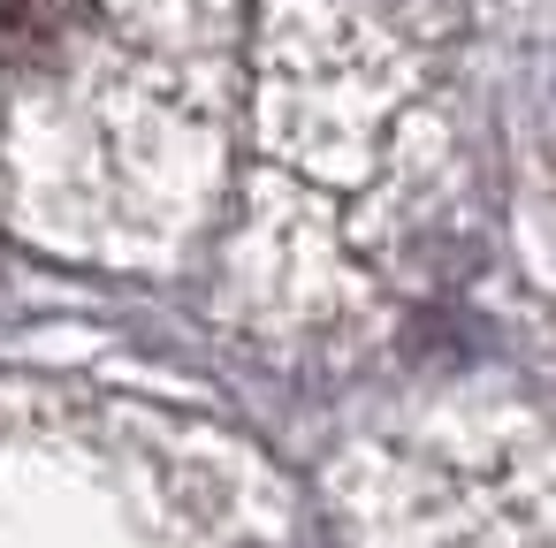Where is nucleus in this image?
<instances>
[{
	"mask_svg": "<svg viewBox=\"0 0 556 548\" xmlns=\"http://www.w3.org/2000/svg\"><path fill=\"white\" fill-rule=\"evenodd\" d=\"M70 0H0V62H47L62 47Z\"/></svg>",
	"mask_w": 556,
	"mask_h": 548,
	"instance_id": "obj_1",
	"label": "nucleus"
}]
</instances>
